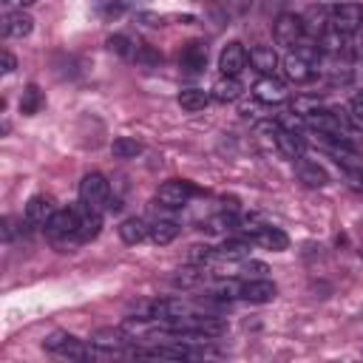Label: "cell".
I'll use <instances>...</instances> for the list:
<instances>
[{
  "label": "cell",
  "mask_w": 363,
  "mask_h": 363,
  "mask_svg": "<svg viewBox=\"0 0 363 363\" xmlns=\"http://www.w3.org/2000/svg\"><path fill=\"white\" fill-rule=\"evenodd\" d=\"M179 68L184 74H201L207 68V43L204 40H190L184 43L179 54Z\"/></svg>",
  "instance_id": "obj_10"
},
{
  "label": "cell",
  "mask_w": 363,
  "mask_h": 363,
  "mask_svg": "<svg viewBox=\"0 0 363 363\" xmlns=\"http://www.w3.org/2000/svg\"><path fill=\"white\" fill-rule=\"evenodd\" d=\"M284 77H286L289 82H309V79L315 77V65L306 62L303 57H298L295 51H289V54L284 57Z\"/></svg>",
  "instance_id": "obj_19"
},
{
  "label": "cell",
  "mask_w": 363,
  "mask_h": 363,
  "mask_svg": "<svg viewBox=\"0 0 363 363\" xmlns=\"http://www.w3.org/2000/svg\"><path fill=\"white\" fill-rule=\"evenodd\" d=\"M244 65H247V51H244V45H241L238 40L227 43V45L221 48V54H218V68H221V74H224V77H238V74L244 71Z\"/></svg>",
  "instance_id": "obj_11"
},
{
  "label": "cell",
  "mask_w": 363,
  "mask_h": 363,
  "mask_svg": "<svg viewBox=\"0 0 363 363\" xmlns=\"http://www.w3.org/2000/svg\"><path fill=\"white\" fill-rule=\"evenodd\" d=\"M130 60H136V65H142V68H156L162 62V54L153 45H147V43H136Z\"/></svg>",
  "instance_id": "obj_31"
},
{
  "label": "cell",
  "mask_w": 363,
  "mask_h": 363,
  "mask_svg": "<svg viewBox=\"0 0 363 363\" xmlns=\"http://www.w3.org/2000/svg\"><path fill=\"white\" fill-rule=\"evenodd\" d=\"M105 45H108L116 57H133V48H136V43H133L128 34H111V37L105 40Z\"/></svg>",
  "instance_id": "obj_33"
},
{
  "label": "cell",
  "mask_w": 363,
  "mask_h": 363,
  "mask_svg": "<svg viewBox=\"0 0 363 363\" xmlns=\"http://www.w3.org/2000/svg\"><path fill=\"white\" fill-rule=\"evenodd\" d=\"M88 343H94L99 349H108V352H125V349L133 346V335L125 332L122 326H102V329H96L91 335Z\"/></svg>",
  "instance_id": "obj_8"
},
{
  "label": "cell",
  "mask_w": 363,
  "mask_h": 363,
  "mask_svg": "<svg viewBox=\"0 0 363 363\" xmlns=\"http://www.w3.org/2000/svg\"><path fill=\"white\" fill-rule=\"evenodd\" d=\"M303 37H306V34H303V20H301V14L284 11V14L275 17V23H272V40H275L278 45L292 48V45H298Z\"/></svg>",
  "instance_id": "obj_4"
},
{
  "label": "cell",
  "mask_w": 363,
  "mask_h": 363,
  "mask_svg": "<svg viewBox=\"0 0 363 363\" xmlns=\"http://www.w3.org/2000/svg\"><path fill=\"white\" fill-rule=\"evenodd\" d=\"M196 193H201L193 182H187V179H170V182H164L159 190H156V201L162 204V207H170V210H179V207H184Z\"/></svg>",
  "instance_id": "obj_3"
},
{
  "label": "cell",
  "mask_w": 363,
  "mask_h": 363,
  "mask_svg": "<svg viewBox=\"0 0 363 363\" xmlns=\"http://www.w3.org/2000/svg\"><path fill=\"white\" fill-rule=\"evenodd\" d=\"M275 122H278L281 128H286V130H295V133H301V130L306 128V119H303L301 113H295L292 108H289V111H281V113L275 116Z\"/></svg>",
  "instance_id": "obj_36"
},
{
  "label": "cell",
  "mask_w": 363,
  "mask_h": 363,
  "mask_svg": "<svg viewBox=\"0 0 363 363\" xmlns=\"http://www.w3.org/2000/svg\"><path fill=\"white\" fill-rule=\"evenodd\" d=\"M352 113H354L357 122H363V94H357V96L352 99Z\"/></svg>",
  "instance_id": "obj_47"
},
{
  "label": "cell",
  "mask_w": 363,
  "mask_h": 363,
  "mask_svg": "<svg viewBox=\"0 0 363 363\" xmlns=\"http://www.w3.org/2000/svg\"><path fill=\"white\" fill-rule=\"evenodd\" d=\"M125 3H145V0H125Z\"/></svg>",
  "instance_id": "obj_49"
},
{
  "label": "cell",
  "mask_w": 363,
  "mask_h": 363,
  "mask_svg": "<svg viewBox=\"0 0 363 363\" xmlns=\"http://www.w3.org/2000/svg\"><path fill=\"white\" fill-rule=\"evenodd\" d=\"M14 235H17V218L6 216V218H3V241H11Z\"/></svg>",
  "instance_id": "obj_44"
},
{
  "label": "cell",
  "mask_w": 363,
  "mask_h": 363,
  "mask_svg": "<svg viewBox=\"0 0 363 363\" xmlns=\"http://www.w3.org/2000/svg\"><path fill=\"white\" fill-rule=\"evenodd\" d=\"M340 170H343V182H346V187L363 193V164L354 162V164H343Z\"/></svg>",
  "instance_id": "obj_37"
},
{
  "label": "cell",
  "mask_w": 363,
  "mask_h": 363,
  "mask_svg": "<svg viewBox=\"0 0 363 363\" xmlns=\"http://www.w3.org/2000/svg\"><path fill=\"white\" fill-rule=\"evenodd\" d=\"M238 227V218L233 216V213H216V216H210L207 221H201V230H207V233H227V230H235Z\"/></svg>",
  "instance_id": "obj_29"
},
{
  "label": "cell",
  "mask_w": 363,
  "mask_h": 363,
  "mask_svg": "<svg viewBox=\"0 0 363 363\" xmlns=\"http://www.w3.org/2000/svg\"><path fill=\"white\" fill-rule=\"evenodd\" d=\"M111 153H113V159H136L142 153V145L133 136H116L111 142Z\"/></svg>",
  "instance_id": "obj_28"
},
{
  "label": "cell",
  "mask_w": 363,
  "mask_h": 363,
  "mask_svg": "<svg viewBox=\"0 0 363 363\" xmlns=\"http://www.w3.org/2000/svg\"><path fill=\"white\" fill-rule=\"evenodd\" d=\"M252 241H258L261 247H267V250H275V252H284L286 247H289V238H286V233L281 230V227H264L258 235H252Z\"/></svg>",
  "instance_id": "obj_24"
},
{
  "label": "cell",
  "mask_w": 363,
  "mask_h": 363,
  "mask_svg": "<svg viewBox=\"0 0 363 363\" xmlns=\"http://www.w3.org/2000/svg\"><path fill=\"white\" fill-rule=\"evenodd\" d=\"M187 315H193V309L184 301H179V298H159V301H153V320L164 323V320H182Z\"/></svg>",
  "instance_id": "obj_17"
},
{
  "label": "cell",
  "mask_w": 363,
  "mask_h": 363,
  "mask_svg": "<svg viewBox=\"0 0 363 363\" xmlns=\"http://www.w3.org/2000/svg\"><path fill=\"white\" fill-rule=\"evenodd\" d=\"M31 28H34V17L23 9H9L0 20V31L6 40H23L31 34Z\"/></svg>",
  "instance_id": "obj_9"
},
{
  "label": "cell",
  "mask_w": 363,
  "mask_h": 363,
  "mask_svg": "<svg viewBox=\"0 0 363 363\" xmlns=\"http://www.w3.org/2000/svg\"><path fill=\"white\" fill-rule=\"evenodd\" d=\"M320 108V99L318 96H312V94H298L295 99H292V111L295 113H301L303 119L312 113V111H318Z\"/></svg>",
  "instance_id": "obj_35"
},
{
  "label": "cell",
  "mask_w": 363,
  "mask_h": 363,
  "mask_svg": "<svg viewBox=\"0 0 363 363\" xmlns=\"http://www.w3.org/2000/svg\"><path fill=\"white\" fill-rule=\"evenodd\" d=\"M68 337H71V332H62V329H57V332H51V335H48L45 340H43V349H45V352H54V354H57V352L62 349V343H65Z\"/></svg>",
  "instance_id": "obj_39"
},
{
  "label": "cell",
  "mask_w": 363,
  "mask_h": 363,
  "mask_svg": "<svg viewBox=\"0 0 363 363\" xmlns=\"http://www.w3.org/2000/svg\"><path fill=\"white\" fill-rule=\"evenodd\" d=\"M275 147H278V153H281L284 159H289V162H295V159H301V156L306 153L303 136L295 133V130H286V128H278V130H275Z\"/></svg>",
  "instance_id": "obj_14"
},
{
  "label": "cell",
  "mask_w": 363,
  "mask_h": 363,
  "mask_svg": "<svg viewBox=\"0 0 363 363\" xmlns=\"http://www.w3.org/2000/svg\"><path fill=\"white\" fill-rule=\"evenodd\" d=\"M363 26V6L360 3H337L332 6V28L340 34H354Z\"/></svg>",
  "instance_id": "obj_6"
},
{
  "label": "cell",
  "mask_w": 363,
  "mask_h": 363,
  "mask_svg": "<svg viewBox=\"0 0 363 363\" xmlns=\"http://www.w3.org/2000/svg\"><path fill=\"white\" fill-rule=\"evenodd\" d=\"M241 272H244V275H252V278H264V275L269 272V267H267L264 261H244V264H241Z\"/></svg>",
  "instance_id": "obj_42"
},
{
  "label": "cell",
  "mask_w": 363,
  "mask_h": 363,
  "mask_svg": "<svg viewBox=\"0 0 363 363\" xmlns=\"http://www.w3.org/2000/svg\"><path fill=\"white\" fill-rule=\"evenodd\" d=\"M252 96L255 99H261V102H267V105H278V102H284L286 99V85L281 82V79H275L272 74H267V77H258L255 79V85H252Z\"/></svg>",
  "instance_id": "obj_13"
},
{
  "label": "cell",
  "mask_w": 363,
  "mask_h": 363,
  "mask_svg": "<svg viewBox=\"0 0 363 363\" xmlns=\"http://www.w3.org/2000/svg\"><path fill=\"white\" fill-rule=\"evenodd\" d=\"M111 201V182L102 173H85L79 182V204H85L88 210H108Z\"/></svg>",
  "instance_id": "obj_2"
},
{
  "label": "cell",
  "mask_w": 363,
  "mask_h": 363,
  "mask_svg": "<svg viewBox=\"0 0 363 363\" xmlns=\"http://www.w3.org/2000/svg\"><path fill=\"white\" fill-rule=\"evenodd\" d=\"M295 54H298V57H303L306 62H312L315 68H318V62L323 60V51H320V45H318V43H315L312 37H309V40L303 37V40H301V43L295 45Z\"/></svg>",
  "instance_id": "obj_34"
},
{
  "label": "cell",
  "mask_w": 363,
  "mask_h": 363,
  "mask_svg": "<svg viewBox=\"0 0 363 363\" xmlns=\"http://www.w3.org/2000/svg\"><path fill=\"white\" fill-rule=\"evenodd\" d=\"M258 105H261V99H255L252 105H250V102H244V105H241V116H244V119H261Z\"/></svg>",
  "instance_id": "obj_45"
},
{
  "label": "cell",
  "mask_w": 363,
  "mask_h": 363,
  "mask_svg": "<svg viewBox=\"0 0 363 363\" xmlns=\"http://www.w3.org/2000/svg\"><path fill=\"white\" fill-rule=\"evenodd\" d=\"M250 6H252V0H224L227 17H244L250 11Z\"/></svg>",
  "instance_id": "obj_40"
},
{
  "label": "cell",
  "mask_w": 363,
  "mask_h": 363,
  "mask_svg": "<svg viewBox=\"0 0 363 363\" xmlns=\"http://www.w3.org/2000/svg\"><path fill=\"white\" fill-rule=\"evenodd\" d=\"M99 233H102V216H99V210H88L82 204V210H79V227H77V241L79 244H88Z\"/></svg>",
  "instance_id": "obj_20"
},
{
  "label": "cell",
  "mask_w": 363,
  "mask_h": 363,
  "mask_svg": "<svg viewBox=\"0 0 363 363\" xmlns=\"http://www.w3.org/2000/svg\"><path fill=\"white\" fill-rule=\"evenodd\" d=\"M182 233V227L176 224V221H170V218H159L153 227H150V241L156 244V247H167L170 241H176V235Z\"/></svg>",
  "instance_id": "obj_23"
},
{
  "label": "cell",
  "mask_w": 363,
  "mask_h": 363,
  "mask_svg": "<svg viewBox=\"0 0 363 363\" xmlns=\"http://www.w3.org/2000/svg\"><path fill=\"white\" fill-rule=\"evenodd\" d=\"M213 261H218V250L210 247V244H193L187 250V264H201V267H210Z\"/></svg>",
  "instance_id": "obj_30"
},
{
  "label": "cell",
  "mask_w": 363,
  "mask_h": 363,
  "mask_svg": "<svg viewBox=\"0 0 363 363\" xmlns=\"http://www.w3.org/2000/svg\"><path fill=\"white\" fill-rule=\"evenodd\" d=\"M136 23L147 26V28H159V26H164V17L156 11H136Z\"/></svg>",
  "instance_id": "obj_41"
},
{
  "label": "cell",
  "mask_w": 363,
  "mask_h": 363,
  "mask_svg": "<svg viewBox=\"0 0 363 363\" xmlns=\"http://www.w3.org/2000/svg\"><path fill=\"white\" fill-rule=\"evenodd\" d=\"M150 235V227L142 221V218H125L122 224H119V238L125 241V244H142L145 238Z\"/></svg>",
  "instance_id": "obj_22"
},
{
  "label": "cell",
  "mask_w": 363,
  "mask_h": 363,
  "mask_svg": "<svg viewBox=\"0 0 363 363\" xmlns=\"http://www.w3.org/2000/svg\"><path fill=\"white\" fill-rule=\"evenodd\" d=\"M286 3H289V0H264V3H261V11H264L267 17H269V14H275V17H278V14H284Z\"/></svg>",
  "instance_id": "obj_43"
},
{
  "label": "cell",
  "mask_w": 363,
  "mask_h": 363,
  "mask_svg": "<svg viewBox=\"0 0 363 363\" xmlns=\"http://www.w3.org/2000/svg\"><path fill=\"white\" fill-rule=\"evenodd\" d=\"M9 9H26V6H34L37 0H3Z\"/></svg>",
  "instance_id": "obj_48"
},
{
  "label": "cell",
  "mask_w": 363,
  "mask_h": 363,
  "mask_svg": "<svg viewBox=\"0 0 363 363\" xmlns=\"http://www.w3.org/2000/svg\"><path fill=\"white\" fill-rule=\"evenodd\" d=\"M323 79H326V85H349L354 79V74H352L349 62H337V57H332V62L323 68Z\"/></svg>",
  "instance_id": "obj_27"
},
{
  "label": "cell",
  "mask_w": 363,
  "mask_h": 363,
  "mask_svg": "<svg viewBox=\"0 0 363 363\" xmlns=\"http://www.w3.org/2000/svg\"><path fill=\"white\" fill-rule=\"evenodd\" d=\"M278 295V286L269 281V278H250V281H241V301H250V303H269L275 301Z\"/></svg>",
  "instance_id": "obj_12"
},
{
  "label": "cell",
  "mask_w": 363,
  "mask_h": 363,
  "mask_svg": "<svg viewBox=\"0 0 363 363\" xmlns=\"http://www.w3.org/2000/svg\"><path fill=\"white\" fill-rule=\"evenodd\" d=\"M357 252H360V258H363V247H360V250H357Z\"/></svg>",
  "instance_id": "obj_50"
},
{
  "label": "cell",
  "mask_w": 363,
  "mask_h": 363,
  "mask_svg": "<svg viewBox=\"0 0 363 363\" xmlns=\"http://www.w3.org/2000/svg\"><path fill=\"white\" fill-rule=\"evenodd\" d=\"M54 213H57L54 199L40 193V196H31V199H28V204H26V210H23V221H26L28 230H37V227H45Z\"/></svg>",
  "instance_id": "obj_7"
},
{
  "label": "cell",
  "mask_w": 363,
  "mask_h": 363,
  "mask_svg": "<svg viewBox=\"0 0 363 363\" xmlns=\"http://www.w3.org/2000/svg\"><path fill=\"white\" fill-rule=\"evenodd\" d=\"M210 94L204 91V88H184L182 94H179V105L184 108V111H190V113H196V111H204L207 105H210Z\"/></svg>",
  "instance_id": "obj_26"
},
{
  "label": "cell",
  "mask_w": 363,
  "mask_h": 363,
  "mask_svg": "<svg viewBox=\"0 0 363 363\" xmlns=\"http://www.w3.org/2000/svg\"><path fill=\"white\" fill-rule=\"evenodd\" d=\"M247 252H250V244L247 241H227L224 247H218V258H227V261L244 258Z\"/></svg>",
  "instance_id": "obj_38"
},
{
  "label": "cell",
  "mask_w": 363,
  "mask_h": 363,
  "mask_svg": "<svg viewBox=\"0 0 363 363\" xmlns=\"http://www.w3.org/2000/svg\"><path fill=\"white\" fill-rule=\"evenodd\" d=\"M241 94H244V85H241L238 77H221V79L210 88V96H213L216 102H235V99H241Z\"/></svg>",
  "instance_id": "obj_21"
},
{
  "label": "cell",
  "mask_w": 363,
  "mask_h": 363,
  "mask_svg": "<svg viewBox=\"0 0 363 363\" xmlns=\"http://www.w3.org/2000/svg\"><path fill=\"white\" fill-rule=\"evenodd\" d=\"M204 281H207V267H201V264H187V267H182L170 275L173 289H196Z\"/></svg>",
  "instance_id": "obj_16"
},
{
  "label": "cell",
  "mask_w": 363,
  "mask_h": 363,
  "mask_svg": "<svg viewBox=\"0 0 363 363\" xmlns=\"http://www.w3.org/2000/svg\"><path fill=\"white\" fill-rule=\"evenodd\" d=\"M77 227H79V210H57L43 230L54 247H74V244H79Z\"/></svg>",
  "instance_id": "obj_1"
},
{
  "label": "cell",
  "mask_w": 363,
  "mask_h": 363,
  "mask_svg": "<svg viewBox=\"0 0 363 363\" xmlns=\"http://www.w3.org/2000/svg\"><path fill=\"white\" fill-rule=\"evenodd\" d=\"M247 60H250V65L261 74V77H267V74H275V68H278V54H275V48L272 45H252L250 48V54H247Z\"/></svg>",
  "instance_id": "obj_18"
},
{
  "label": "cell",
  "mask_w": 363,
  "mask_h": 363,
  "mask_svg": "<svg viewBox=\"0 0 363 363\" xmlns=\"http://www.w3.org/2000/svg\"><path fill=\"white\" fill-rule=\"evenodd\" d=\"M301 20H303V34L312 37V40H318V37H323V34L329 31V26H332V6L312 3V6H306V11L301 14Z\"/></svg>",
  "instance_id": "obj_5"
},
{
  "label": "cell",
  "mask_w": 363,
  "mask_h": 363,
  "mask_svg": "<svg viewBox=\"0 0 363 363\" xmlns=\"http://www.w3.org/2000/svg\"><path fill=\"white\" fill-rule=\"evenodd\" d=\"M210 295L218 298V301H235V298H241V281L224 278V281H218V284L210 289Z\"/></svg>",
  "instance_id": "obj_32"
},
{
  "label": "cell",
  "mask_w": 363,
  "mask_h": 363,
  "mask_svg": "<svg viewBox=\"0 0 363 363\" xmlns=\"http://www.w3.org/2000/svg\"><path fill=\"white\" fill-rule=\"evenodd\" d=\"M295 176L298 182H303L306 187H326L329 184V173L315 162V159H295Z\"/></svg>",
  "instance_id": "obj_15"
},
{
  "label": "cell",
  "mask_w": 363,
  "mask_h": 363,
  "mask_svg": "<svg viewBox=\"0 0 363 363\" xmlns=\"http://www.w3.org/2000/svg\"><path fill=\"white\" fill-rule=\"evenodd\" d=\"M43 105H45V94L40 91V85H26L23 88V96H20V113H26V116H34V113H40L43 111Z\"/></svg>",
  "instance_id": "obj_25"
},
{
  "label": "cell",
  "mask_w": 363,
  "mask_h": 363,
  "mask_svg": "<svg viewBox=\"0 0 363 363\" xmlns=\"http://www.w3.org/2000/svg\"><path fill=\"white\" fill-rule=\"evenodd\" d=\"M14 68H17V60H14V54L3 51V68H0V71H3V74H11Z\"/></svg>",
  "instance_id": "obj_46"
}]
</instances>
